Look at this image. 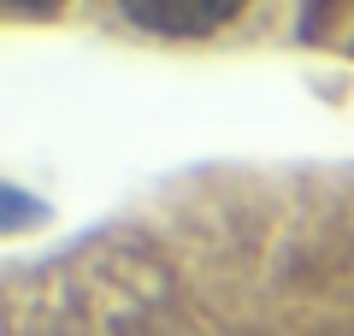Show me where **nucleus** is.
Here are the masks:
<instances>
[{
  "label": "nucleus",
  "instance_id": "f257e3e1",
  "mask_svg": "<svg viewBox=\"0 0 354 336\" xmlns=\"http://www.w3.org/2000/svg\"><path fill=\"white\" fill-rule=\"evenodd\" d=\"M248 0H118V12L148 36H207L230 24Z\"/></svg>",
  "mask_w": 354,
  "mask_h": 336
},
{
  "label": "nucleus",
  "instance_id": "f03ea898",
  "mask_svg": "<svg viewBox=\"0 0 354 336\" xmlns=\"http://www.w3.org/2000/svg\"><path fill=\"white\" fill-rule=\"evenodd\" d=\"M6 207H12V218H6V230H24V224H30V212H36V207L24 200V195H18V189H6Z\"/></svg>",
  "mask_w": 354,
  "mask_h": 336
},
{
  "label": "nucleus",
  "instance_id": "7ed1b4c3",
  "mask_svg": "<svg viewBox=\"0 0 354 336\" xmlns=\"http://www.w3.org/2000/svg\"><path fill=\"white\" fill-rule=\"evenodd\" d=\"M6 6H12V12H53L59 0H6Z\"/></svg>",
  "mask_w": 354,
  "mask_h": 336
}]
</instances>
